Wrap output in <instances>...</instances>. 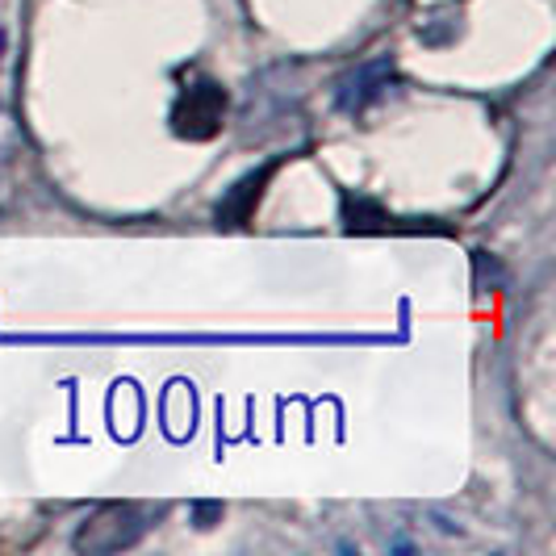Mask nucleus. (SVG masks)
Here are the masks:
<instances>
[{
	"mask_svg": "<svg viewBox=\"0 0 556 556\" xmlns=\"http://www.w3.org/2000/svg\"><path fill=\"white\" fill-rule=\"evenodd\" d=\"M386 80H390V63H368V67H361L352 80L343 84V105L348 110H361L364 101H372L386 88Z\"/></svg>",
	"mask_w": 556,
	"mask_h": 556,
	"instance_id": "20e7f679",
	"label": "nucleus"
},
{
	"mask_svg": "<svg viewBox=\"0 0 556 556\" xmlns=\"http://www.w3.org/2000/svg\"><path fill=\"white\" fill-rule=\"evenodd\" d=\"M160 510L139 506V502H110L101 510H92L76 531V553H122V548H135L147 528L155 523Z\"/></svg>",
	"mask_w": 556,
	"mask_h": 556,
	"instance_id": "f257e3e1",
	"label": "nucleus"
},
{
	"mask_svg": "<svg viewBox=\"0 0 556 556\" xmlns=\"http://www.w3.org/2000/svg\"><path fill=\"white\" fill-rule=\"evenodd\" d=\"M214 515H223V506H197V519H201V528H214V523H210Z\"/></svg>",
	"mask_w": 556,
	"mask_h": 556,
	"instance_id": "39448f33",
	"label": "nucleus"
},
{
	"mask_svg": "<svg viewBox=\"0 0 556 556\" xmlns=\"http://www.w3.org/2000/svg\"><path fill=\"white\" fill-rule=\"evenodd\" d=\"M277 167H280V160L264 164L260 172H248V176L223 197V205H218V226H248L251 214H255V205H260V197H264V185L273 180Z\"/></svg>",
	"mask_w": 556,
	"mask_h": 556,
	"instance_id": "7ed1b4c3",
	"label": "nucleus"
},
{
	"mask_svg": "<svg viewBox=\"0 0 556 556\" xmlns=\"http://www.w3.org/2000/svg\"><path fill=\"white\" fill-rule=\"evenodd\" d=\"M226 117V92L214 80H201L180 92L176 110H172V130L189 142H205L223 130Z\"/></svg>",
	"mask_w": 556,
	"mask_h": 556,
	"instance_id": "f03ea898",
	"label": "nucleus"
}]
</instances>
